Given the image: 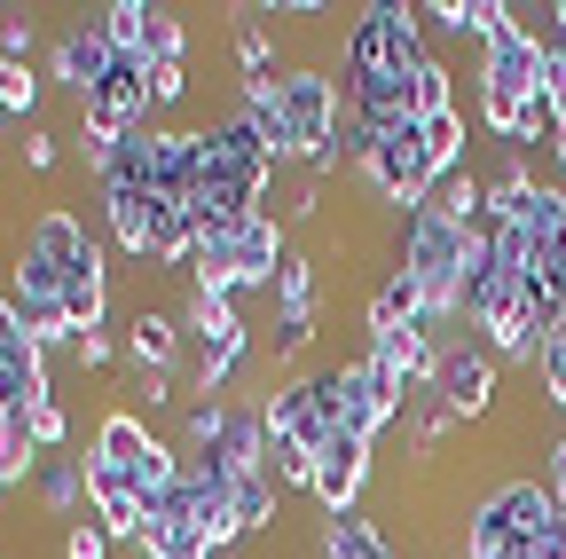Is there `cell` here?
Wrapping results in <instances>:
<instances>
[{"label": "cell", "mask_w": 566, "mask_h": 559, "mask_svg": "<svg viewBox=\"0 0 566 559\" xmlns=\"http://www.w3.org/2000/svg\"><path fill=\"white\" fill-rule=\"evenodd\" d=\"M24 426H32V442H40V449H55V442L71 434V426H63V410H55V402H40V410L24 417Z\"/></svg>", "instance_id": "37"}, {"label": "cell", "mask_w": 566, "mask_h": 559, "mask_svg": "<svg viewBox=\"0 0 566 559\" xmlns=\"http://www.w3.org/2000/svg\"><path fill=\"white\" fill-rule=\"evenodd\" d=\"M424 55V9H401V0H370L346 32V80H370V72H417Z\"/></svg>", "instance_id": "3"}, {"label": "cell", "mask_w": 566, "mask_h": 559, "mask_svg": "<svg viewBox=\"0 0 566 559\" xmlns=\"http://www.w3.org/2000/svg\"><path fill=\"white\" fill-rule=\"evenodd\" d=\"M103 308H111V268H103V245H87L80 260L63 268V315H71V331H103Z\"/></svg>", "instance_id": "16"}, {"label": "cell", "mask_w": 566, "mask_h": 559, "mask_svg": "<svg viewBox=\"0 0 566 559\" xmlns=\"http://www.w3.org/2000/svg\"><path fill=\"white\" fill-rule=\"evenodd\" d=\"M71 363H80V371H103V363H111V339H103V331L71 339Z\"/></svg>", "instance_id": "39"}, {"label": "cell", "mask_w": 566, "mask_h": 559, "mask_svg": "<svg viewBox=\"0 0 566 559\" xmlns=\"http://www.w3.org/2000/svg\"><path fill=\"white\" fill-rule=\"evenodd\" d=\"M0 488H9V480H0Z\"/></svg>", "instance_id": "45"}, {"label": "cell", "mask_w": 566, "mask_h": 559, "mask_svg": "<svg viewBox=\"0 0 566 559\" xmlns=\"http://www.w3.org/2000/svg\"><path fill=\"white\" fill-rule=\"evenodd\" d=\"M174 315L166 308H134V323H126V355H134V371H166L174 363Z\"/></svg>", "instance_id": "23"}, {"label": "cell", "mask_w": 566, "mask_h": 559, "mask_svg": "<svg viewBox=\"0 0 566 559\" xmlns=\"http://www.w3.org/2000/svg\"><path fill=\"white\" fill-rule=\"evenodd\" d=\"M103 221H111V245L134 252V260H150V229H158V197H142V189H111L103 182Z\"/></svg>", "instance_id": "19"}, {"label": "cell", "mask_w": 566, "mask_h": 559, "mask_svg": "<svg viewBox=\"0 0 566 559\" xmlns=\"http://www.w3.org/2000/svg\"><path fill=\"white\" fill-rule=\"evenodd\" d=\"M0 55H32V17H9V24H0Z\"/></svg>", "instance_id": "40"}, {"label": "cell", "mask_w": 566, "mask_h": 559, "mask_svg": "<svg viewBox=\"0 0 566 559\" xmlns=\"http://www.w3.org/2000/svg\"><path fill=\"white\" fill-rule=\"evenodd\" d=\"M275 87H283V118H292V143H300V158L315 166V158L331 151V134H338V87H331L323 72H307V63L275 72Z\"/></svg>", "instance_id": "7"}, {"label": "cell", "mask_w": 566, "mask_h": 559, "mask_svg": "<svg viewBox=\"0 0 566 559\" xmlns=\"http://www.w3.org/2000/svg\"><path fill=\"white\" fill-rule=\"evenodd\" d=\"M32 103H40V80H32V63L0 55V118H9V111H32Z\"/></svg>", "instance_id": "32"}, {"label": "cell", "mask_w": 566, "mask_h": 559, "mask_svg": "<svg viewBox=\"0 0 566 559\" xmlns=\"http://www.w3.org/2000/svg\"><path fill=\"white\" fill-rule=\"evenodd\" d=\"M63 559H111V536H103L95 520H71V536H63Z\"/></svg>", "instance_id": "36"}, {"label": "cell", "mask_w": 566, "mask_h": 559, "mask_svg": "<svg viewBox=\"0 0 566 559\" xmlns=\"http://www.w3.org/2000/svg\"><path fill=\"white\" fill-rule=\"evenodd\" d=\"M221 434H229V402H197L189 410V449H212Z\"/></svg>", "instance_id": "35"}, {"label": "cell", "mask_w": 566, "mask_h": 559, "mask_svg": "<svg viewBox=\"0 0 566 559\" xmlns=\"http://www.w3.org/2000/svg\"><path fill=\"white\" fill-rule=\"evenodd\" d=\"M150 95L158 103H181L189 95V72H181V63H150Z\"/></svg>", "instance_id": "38"}, {"label": "cell", "mask_w": 566, "mask_h": 559, "mask_svg": "<svg viewBox=\"0 0 566 559\" xmlns=\"http://www.w3.org/2000/svg\"><path fill=\"white\" fill-rule=\"evenodd\" d=\"M543 48H551V95L566 103V40H558V32H543Z\"/></svg>", "instance_id": "42"}, {"label": "cell", "mask_w": 566, "mask_h": 559, "mask_svg": "<svg viewBox=\"0 0 566 559\" xmlns=\"http://www.w3.org/2000/svg\"><path fill=\"white\" fill-rule=\"evenodd\" d=\"M527 559H566V513H558V520L535 536V551H527Z\"/></svg>", "instance_id": "41"}, {"label": "cell", "mask_w": 566, "mask_h": 559, "mask_svg": "<svg viewBox=\"0 0 566 559\" xmlns=\"http://www.w3.org/2000/svg\"><path fill=\"white\" fill-rule=\"evenodd\" d=\"M543 17H551V32L566 40V0H551V9H543Z\"/></svg>", "instance_id": "44"}, {"label": "cell", "mask_w": 566, "mask_h": 559, "mask_svg": "<svg viewBox=\"0 0 566 559\" xmlns=\"http://www.w3.org/2000/svg\"><path fill=\"white\" fill-rule=\"evenodd\" d=\"M551 520H558V497H551L543 480H504V488H488V497L472 505L464 559H527Z\"/></svg>", "instance_id": "1"}, {"label": "cell", "mask_w": 566, "mask_h": 559, "mask_svg": "<svg viewBox=\"0 0 566 559\" xmlns=\"http://www.w3.org/2000/svg\"><path fill=\"white\" fill-rule=\"evenodd\" d=\"M174 505L212 536V544H237V520H229V473L212 465V457H181V488H174Z\"/></svg>", "instance_id": "10"}, {"label": "cell", "mask_w": 566, "mask_h": 559, "mask_svg": "<svg viewBox=\"0 0 566 559\" xmlns=\"http://www.w3.org/2000/svg\"><path fill=\"white\" fill-rule=\"evenodd\" d=\"M48 394V346L24 331V315L0 300V426H17V417H32Z\"/></svg>", "instance_id": "6"}, {"label": "cell", "mask_w": 566, "mask_h": 559, "mask_svg": "<svg viewBox=\"0 0 566 559\" xmlns=\"http://www.w3.org/2000/svg\"><path fill=\"white\" fill-rule=\"evenodd\" d=\"M386 331H424V292L409 284V268H386V284L370 292V339Z\"/></svg>", "instance_id": "21"}, {"label": "cell", "mask_w": 566, "mask_h": 559, "mask_svg": "<svg viewBox=\"0 0 566 559\" xmlns=\"http://www.w3.org/2000/svg\"><path fill=\"white\" fill-rule=\"evenodd\" d=\"M111 63H118V48L103 40V24H80V32L55 40V80L80 95V103H95V87L111 80Z\"/></svg>", "instance_id": "14"}, {"label": "cell", "mask_w": 566, "mask_h": 559, "mask_svg": "<svg viewBox=\"0 0 566 559\" xmlns=\"http://www.w3.org/2000/svg\"><path fill=\"white\" fill-rule=\"evenodd\" d=\"M189 331H197V386L212 394L237 363H244V339H252V323L237 315V300H197L189 292Z\"/></svg>", "instance_id": "8"}, {"label": "cell", "mask_w": 566, "mask_h": 559, "mask_svg": "<svg viewBox=\"0 0 566 559\" xmlns=\"http://www.w3.org/2000/svg\"><path fill=\"white\" fill-rule=\"evenodd\" d=\"M354 87V118H370L378 134L386 126H417V87L409 72H370V80H346Z\"/></svg>", "instance_id": "17"}, {"label": "cell", "mask_w": 566, "mask_h": 559, "mask_svg": "<svg viewBox=\"0 0 566 559\" xmlns=\"http://www.w3.org/2000/svg\"><path fill=\"white\" fill-rule=\"evenodd\" d=\"M24 166H32V174L55 166V134H32V143H24Z\"/></svg>", "instance_id": "43"}, {"label": "cell", "mask_w": 566, "mask_h": 559, "mask_svg": "<svg viewBox=\"0 0 566 559\" xmlns=\"http://www.w3.org/2000/svg\"><path fill=\"white\" fill-rule=\"evenodd\" d=\"M433 402L449 417H488V402H495V355H480V346H449L441 371H433Z\"/></svg>", "instance_id": "9"}, {"label": "cell", "mask_w": 566, "mask_h": 559, "mask_svg": "<svg viewBox=\"0 0 566 559\" xmlns=\"http://www.w3.org/2000/svg\"><path fill=\"white\" fill-rule=\"evenodd\" d=\"M237 63H244V80H268V72H275V40H268L260 24H244V32H237Z\"/></svg>", "instance_id": "34"}, {"label": "cell", "mask_w": 566, "mask_h": 559, "mask_svg": "<svg viewBox=\"0 0 566 559\" xmlns=\"http://www.w3.org/2000/svg\"><path fill=\"white\" fill-rule=\"evenodd\" d=\"M323 559H394V544H386L378 520H363V513H331V520H323Z\"/></svg>", "instance_id": "24"}, {"label": "cell", "mask_w": 566, "mask_h": 559, "mask_svg": "<svg viewBox=\"0 0 566 559\" xmlns=\"http://www.w3.org/2000/svg\"><path fill=\"white\" fill-rule=\"evenodd\" d=\"M24 245H32L40 260H55V268H71V260H80V252L95 245V237L80 229V214H63V205H48V214H40V221L24 229Z\"/></svg>", "instance_id": "22"}, {"label": "cell", "mask_w": 566, "mask_h": 559, "mask_svg": "<svg viewBox=\"0 0 566 559\" xmlns=\"http://www.w3.org/2000/svg\"><path fill=\"white\" fill-rule=\"evenodd\" d=\"M103 40L118 55H142V40H150V9H142V0H111V9H103Z\"/></svg>", "instance_id": "30"}, {"label": "cell", "mask_w": 566, "mask_h": 559, "mask_svg": "<svg viewBox=\"0 0 566 559\" xmlns=\"http://www.w3.org/2000/svg\"><path fill=\"white\" fill-rule=\"evenodd\" d=\"M189 55V32L174 9H150V40H142V63H181Z\"/></svg>", "instance_id": "31"}, {"label": "cell", "mask_w": 566, "mask_h": 559, "mask_svg": "<svg viewBox=\"0 0 566 559\" xmlns=\"http://www.w3.org/2000/svg\"><path fill=\"white\" fill-rule=\"evenodd\" d=\"M24 465H40V442L17 417V426H0V480H24Z\"/></svg>", "instance_id": "33"}, {"label": "cell", "mask_w": 566, "mask_h": 559, "mask_svg": "<svg viewBox=\"0 0 566 559\" xmlns=\"http://www.w3.org/2000/svg\"><path fill=\"white\" fill-rule=\"evenodd\" d=\"M433 214H441V221H457V229L488 221V182H472V174H449V182L433 189Z\"/></svg>", "instance_id": "27"}, {"label": "cell", "mask_w": 566, "mask_h": 559, "mask_svg": "<svg viewBox=\"0 0 566 559\" xmlns=\"http://www.w3.org/2000/svg\"><path fill=\"white\" fill-rule=\"evenodd\" d=\"M424 17H433L441 32H457V40H495V24H504L512 9H504V0H433V9H424Z\"/></svg>", "instance_id": "25"}, {"label": "cell", "mask_w": 566, "mask_h": 559, "mask_svg": "<svg viewBox=\"0 0 566 559\" xmlns=\"http://www.w3.org/2000/svg\"><path fill=\"white\" fill-rule=\"evenodd\" d=\"M315 402H323V417H331L338 434L378 442L394 417L409 410V386H401V379H386L370 355H354V363H338V371H323V379H315Z\"/></svg>", "instance_id": "2"}, {"label": "cell", "mask_w": 566, "mask_h": 559, "mask_svg": "<svg viewBox=\"0 0 566 559\" xmlns=\"http://www.w3.org/2000/svg\"><path fill=\"white\" fill-rule=\"evenodd\" d=\"M87 457H103V465H118L134 488H142V505H166L174 488H181V457L142 426V410H111L103 426H95V449Z\"/></svg>", "instance_id": "4"}, {"label": "cell", "mask_w": 566, "mask_h": 559, "mask_svg": "<svg viewBox=\"0 0 566 559\" xmlns=\"http://www.w3.org/2000/svg\"><path fill=\"white\" fill-rule=\"evenodd\" d=\"M424 158H433V174H441V182H449V174H464V111L424 118Z\"/></svg>", "instance_id": "28"}, {"label": "cell", "mask_w": 566, "mask_h": 559, "mask_svg": "<svg viewBox=\"0 0 566 559\" xmlns=\"http://www.w3.org/2000/svg\"><path fill=\"white\" fill-rule=\"evenodd\" d=\"M87 505H95V528L118 544H134L142 536V520H150V505H142V488L118 473V465H103V457H87Z\"/></svg>", "instance_id": "11"}, {"label": "cell", "mask_w": 566, "mask_h": 559, "mask_svg": "<svg viewBox=\"0 0 566 559\" xmlns=\"http://www.w3.org/2000/svg\"><path fill=\"white\" fill-rule=\"evenodd\" d=\"M134 551L142 559H212V551H221V544H212L174 497L166 505H150V520H142V536H134Z\"/></svg>", "instance_id": "15"}, {"label": "cell", "mask_w": 566, "mask_h": 559, "mask_svg": "<svg viewBox=\"0 0 566 559\" xmlns=\"http://www.w3.org/2000/svg\"><path fill=\"white\" fill-rule=\"evenodd\" d=\"M275 323H283V355H300V346L315 339V260L307 252H292L275 268Z\"/></svg>", "instance_id": "13"}, {"label": "cell", "mask_w": 566, "mask_h": 559, "mask_svg": "<svg viewBox=\"0 0 566 559\" xmlns=\"http://www.w3.org/2000/svg\"><path fill=\"white\" fill-rule=\"evenodd\" d=\"M229 520H237V536L275 528V480L268 473H229Z\"/></svg>", "instance_id": "26"}, {"label": "cell", "mask_w": 566, "mask_h": 559, "mask_svg": "<svg viewBox=\"0 0 566 559\" xmlns=\"http://www.w3.org/2000/svg\"><path fill=\"white\" fill-rule=\"evenodd\" d=\"M80 497H87V465H71V457L40 465V505L48 513H80Z\"/></svg>", "instance_id": "29"}, {"label": "cell", "mask_w": 566, "mask_h": 559, "mask_svg": "<svg viewBox=\"0 0 566 559\" xmlns=\"http://www.w3.org/2000/svg\"><path fill=\"white\" fill-rule=\"evenodd\" d=\"M551 87V48H543V32L512 9L504 24H495V40L480 48V95H495V103H535Z\"/></svg>", "instance_id": "5"}, {"label": "cell", "mask_w": 566, "mask_h": 559, "mask_svg": "<svg viewBox=\"0 0 566 559\" xmlns=\"http://www.w3.org/2000/svg\"><path fill=\"white\" fill-rule=\"evenodd\" d=\"M237 118H252V134L275 151V166H283V158H300V143H292V118H283V87H275V72H268V80H244Z\"/></svg>", "instance_id": "18"}, {"label": "cell", "mask_w": 566, "mask_h": 559, "mask_svg": "<svg viewBox=\"0 0 566 559\" xmlns=\"http://www.w3.org/2000/svg\"><path fill=\"white\" fill-rule=\"evenodd\" d=\"M370 363L386 371V379H401V386H424L441 371V355H433V339L424 331H386V339H370Z\"/></svg>", "instance_id": "20"}, {"label": "cell", "mask_w": 566, "mask_h": 559, "mask_svg": "<svg viewBox=\"0 0 566 559\" xmlns=\"http://www.w3.org/2000/svg\"><path fill=\"white\" fill-rule=\"evenodd\" d=\"M370 449H378V442L338 434V442L315 457V497H323V513H354V497H363V480H370Z\"/></svg>", "instance_id": "12"}]
</instances>
